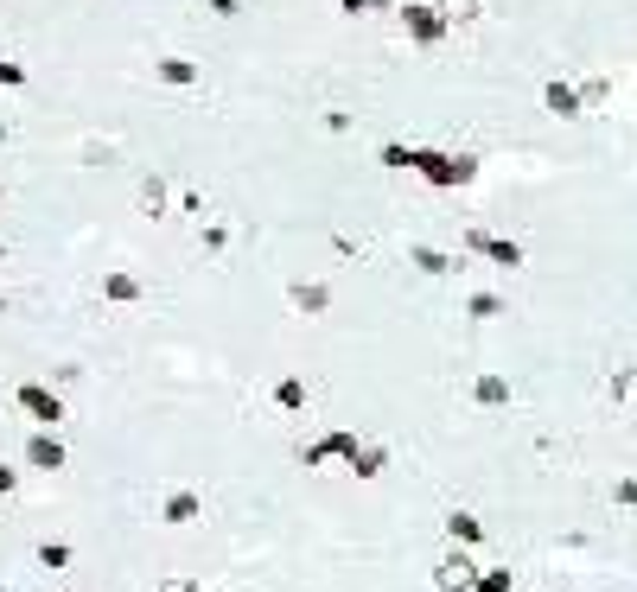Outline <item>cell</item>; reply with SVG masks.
Masks as SVG:
<instances>
[{
    "label": "cell",
    "mask_w": 637,
    "mask_h": 592,
    "mask_svg": "<svg viewBox=\"0 0 637 592\" xmlns=\"http://www.w3.org/2000/svg\"><path fill=\"white\" fill-rule=\"evenodd\" d=\"M504 395H510L504 376H485V382H478V402H504Z\"/></svg>",
    "instance_id": "52a82bcc"
},
{
    "label": "cell",
    "mask_w": 637,
    "mask_h": 592,
    "mask_svg": "<svg viewBox=\"0 0 637 592\" xmlns=\"http://www.w3.org/2000/svg\"><path fill=\"white\" fill-rule=\"evenodd\" d=\"M166 592H192V586H185V580H166Z\"/></svg>",
    "instance_id": "2e32d148"
},
{
    "label": "cell",
    "mask_w": 637,
    "mask_h": 592,
    "mask_svg": "<svg viewBox=\"0 0 637 592\" xmlns=\"http://www.w3.org/2000/svg\"><path fill=\"white\" fill-rule=\"evenodd\" d=\"M472 592H510V573H504V567H491V573H478V580H472Z\"/></svg>",
    "instance_id": "8992f818"
},
{
    "label": "cell",
    "mask_w": 637,
    "mask_h": 592,
    "mask_svg": "<svg viewBox=\"0 0 637 592\" xmlns=\"http://www.w3.org/2000/svg\"><path fill=\"white\" fill-rule=\"evenodd\" d=\"M408 26H415V32H421V39H434V32H440V20H434V13H421V7H415V13H408Z\"/></svg>",
    "instance_id": "30bf717a"
},
{
    "label": "cell",
    "mask_w": 637,
    "mask_h": 592,
    "mask_svg": "<svg viewBox=\"0 0 637 592\" xmlns=\"http://www.w3.org/2000/svg\"><path fill=\"white\" fill-rule=\"evenodd\" d=\"M160 77H166V83H192V64H185V58H166Z\"/></svg>",
    "instance_id": "ba28073f"
},
{
    "label": "cell",
    "mask_w": 637,
    "mask_h": 592,
    "mask_svg": "<svg viewBox=\"0 0 637 592\" xmlns=\"http://www.w3.org/2000/svg\"><path fill=\"white\" fill-rule=\"evenodd\" d=\"M440 586H446V592H453V586L472 592V567H466V561H440Z\"/></svg>",
    "instance_id": "277c9868"
},
{
    "label": "cell",
    "mask_w": 637,
    "mask_h": 592,
    "mask_svg": "<svg viewBox=\"0 0 637 592\" xmlns=\"http://www.w3.org/2000/svg\"><path fill=\"white\" fill-rule=\"evenodd\" d=\"M446 529H453V535H459V542H478V535H485V529H478V522H472V516H453V522H446Z\"/></svg>",
    "instance_id": "9c48e42d"
},
{
    "label": "cell",
    "mask_w": 637,
    "mask_h": 592,
    "mask_svg": "<svg viewBox=\"0 0 637 592\" xmlns=\"http://www.w3.org/2000/svg\"><path fill=\"white\" fill-rule=\"evenodd\" d=\"M39 561H45V567H64V561H71V548H58V542H45V548H39Z\"/></svg>",
    "instance_id": "5bb4252c"
},
{
    "label": "cell",
    "mask_w": 637,
    "mask_h": 592,
    "mask_svg": "<svg viewBox=\"0 0 637 592\" xmlns=\"http://www.w3.org/2000/svg\"><path fill=\"white\" fill-rule=\"evenodd\" d=\"M20 408H26V414H39V421H58V414H64V408H58V395H45V389H20Z\"/></svg>",
    "instance_id": "3957f363"
},
{
    "label": "cell",
    "mask_w": 637,
    "mask_h": 592,
    "mask_svg": "<svg viewBox=\"0 0 637 592\" xmlns=\"http://www.w3.org/2000/svg\"><path fill=\"white\" fill-rule=\"evenodd\" d=\"M109 293H115V300H134V293H141V287H134L128 274H109Z\"/></svg>",
    "instance_id": "4fadbf2b"
},
{
    "label": "cell",
    "mask_w": 637,
    "mask_h": 592,
    "mask_svg": "<svg viewBox=\"0 0 637 592\" xmlns=\"http://www.w3.org/2000/svg\"><path fill=\"white\" fill-rule=\"evenodd\" d=\"M192 516H198V497L192 491H179V497L166 503V522H192Z\"/></svg>",
    "instance_id": "5b68a950"
},
{
    "label": "cell",
    "mask_w": 637,
    "mask_h": 592,
    "mask_svg": "<svg viewBox=\"0 0 637 592\" xmlns=\"http://www.w3.org/2000/svg\"><path fill=\"white\" fill-rule=\"evenodd\" d=\"M440 13L446 20H472V0H440Z\"/></svg>",
    "instance_id": "9a60e30c"
},
{
    "label": "cell",
    "mask_w": 637,
    "mask_h": 592,
    "mask_svg": "<svg viewBox=\"0 0 637 592\" xmlns=\"http://www.w3.org/2000/svg\"><path fill=\"white\" fill-rule=\"evenodd\" d=\"M26 459H32V465H39V472H58V465H64V446H58V440H51V433H39V440H32V446H26Z\"/></svg>",
    "instance_id": "7a4b0ae2"
},
{
    "label": "cell",
    "mask_w": 637,
    "mask_h": 592,
    "mask_svg": "<svg viewBox=\"0 0 637 592\" xmlns=\"http://www.w3.org/2000/svg\"><path fill=\"white\" fill-rule=\"evenodd\" d=\"M141 211L160 217V179H147V185H141Z\"/></svg>",
    "instance_id": "7c38bea8"
},
{
    "label": "cell",
    "mask_w": 637,
    "mask_h": 592,
    "mask_svg": "<svg viewBox=\"0 0 637 592\" xmlns=\"http://www.w3.org/2000/svg\"><path fill=\"white\" fill-rule=\"evenodd\" d=\"M415 166H421L434 185H466V179H472V160H440V153H415Z\"/></svg>",
    "instance_id": "6da1fadb"
},
{
    "label": "cell",
    "mask_w": 637,
    "mask_h": 592,
    "mask_svg": "<svg viewBox=\"0 0 637 592\" xmlns=\"http://www.w3.org/2000/svg\"><path fill=\"white\" fill-rule=\"evenodd\" d=\"M548 109H561V115H574V96L561 90V83H548Z\"/></svg>",
    "instance_id": "8fae6325"
}]
</instances>
